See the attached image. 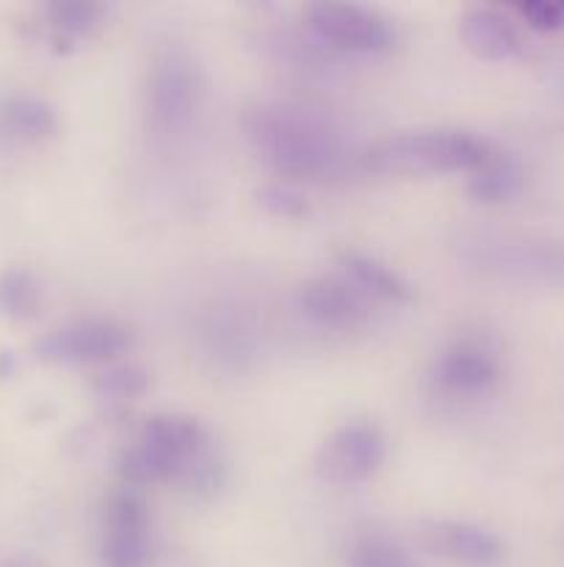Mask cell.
Listing matches in <instances>:
<instances>
[{"label":"cell","instance_id":"1","mask_svg":"<svg viewBox=\"0 0 564 567\" xmlns=\"http://www.w3.org/2000/svg\"><path fill=\"white\" fill-rule=\"evenodd\" d=\"M119 474L127 485L177 482L199 498L216 496L224 468L199 421L188 415H153L125 452Z\"/></svg>","mask_w":564,"mask_h":567},{"label":"cell","instance_id":"2","mask_svg":"<svg viewBox=\"0 0 564 567\" xmlns=\"http://www.w3.org/2000/svg\"><path fill=\"white\" fill-rule=\"evenodd\" d=\"M241 125L252 147L282 175H321L337 155L335 136L321 122L285 105L247 109Z\"/></svg>","mask_w":564,"mask_h":567},{"label":"cell","instance_id":"3","mask_svg":"<svg viewBox=\"0 0 564 567\" xmlns=\"http://www.w3.org/2000/svg\"><path fill=\"white\" fill-rule=\"evenodd\" d=\"M492 155L481 138L462 131H407L365 150V164L382 175H446L473 172Z\"/></svg>","mask_w":564,"mask_h":567},{"label":"cell","instance_id":"4","mask_svg":"<svg viewBox=\"0 0 564 567\" xmlns=\"http://www.w3.org/2000/svg\"><path fill=\"white\" fill-rule=\"evenodd\" d=\"M202 103V72L191 50L182 44H160L147 72L144 111L155 136H180L191 127Z\"/></svg>","mask_w":564,"mask_h":567},{"label":"cell","instance_id":"5","mask_svg":"<svg viewBox=\"0 0 564 567\" xmlns=\"http://www.w3.org/2000/svg\"><path fill=\"white\" fill-rule=\"evenodd\" d=\"M127 347L130 336L125 327L108 319H81L50 330L48 336L39 338L33 352L44 363L92 365L119 358Z\"/></svg>","mask_w":564,"mask_h":567},{"label":"cell","instance_id":"6","mask_svg":"<svg viewBox=\"0 0 564 567\" xmlns=\"http://www.w3.org/2000/svg\"><path fill=\"white\" fill-rule=\"evenodd\" d=\"M100 557H103V567H153L147 504L127 485L105 504Z\"/></svg>","mask_w":564,"mask_h":567},{"label":"cell","instance_id":"7","mask_svg":"<svg viewBox=\"0 0 564 567\" xmlns=\"http://www.w3.org/2000/svg\"><path fill=\"white\" fill-rule=\"evenodd\" d=\"M385 437L374 424L348 421L326 437L315 465H318V474L335 485H357L379 471V465L385 463Z\"/></svg>","mask_w":564,"mask_h":567},{"label":"cell","instance_id":"8","mask_svg":"<svg viewBox=\"0 0 564 567\" xmlns=\"http://www.w3.org/2000/svg\"><path fill=\"white\" fill-rule=\"evenodd\" d=\"M307 14L321 39L354 53H379L396 39V31L379 11L357 3H315Z\"/></svg>","mask_w":564,"mask_h":567},{"label":"cell","instance_id":"9","mask_svg":"<svg viewBox=\"0 0 564 567\" xmlns=\"http://www.w3.org/2000/svg\"><path fill=\"white\" fill-rule=\"evenodd\" d=\"M501 377V358L484 336H462L448 343L435 363V380L457 396L487 393Z\"/></svg>","mask_w":564,"mask_h":567},{"label":"cell","instance_id":"10","mask_svg":"<svg viewBox=\"0 0 564 567\" xmlns=\"http://www.w3.org/2000/svg\"><path fill=\"white\" fill-rule=\"evenodd\" d=\"M304 316L326 330H357L368 321V297L348 277H315L299 293Z\"/></svg>","mask_w":564,"mask_h":567},{"label":"cell","instance_id":"11","mask_svg":"<svg viewBox=\"0 0 564 567\" xmlns=\"http://www.w3.org/2000/svg\"><path fill=\"white\" fill-rule=\"evenodd\" d=\"M420 540L431 554L470 567L495 565L503 557V543L495 532L464 520H431L420 529Z\"/></svg>","mask_w":564,"mask_h":567},{"label":"cell","instance_id":"12","mask_svg":"<svg viewBox=\"0 0 564 567\" xmlns=\"http://www.w3.org/2000/svg\"><path fill=\"white\" fill-rule=\"evenodd\" d=\"M462 42L476 59L503 61L512 59L520 50V31L503 11L490 9V6H476L462 14L459 22Z\"/></svg>","mask_w":564,"mask_h":567},{"label":"cell","instance_id":"13","mask_svg":"<svg viewBox=\"0 0 564 567\" xmlns=\"http://www.w3.org/2000/svg\"><path fill=\"white\" fill-rule=\"evenodd\" d=\"M59 127L53 105L33 94H9L0 100V136L9 142H42Z\"/></svg>","mask_w":564,"mask_h":567},{"label":"cell","instance_id":"14","mask_svg":"<svg viewBox=\"0 0 564 567\" xmlns=\"http://www.w3.org/2000/svg\"><path fill=\"white\" fill-rule=\"evenodd\" d=\"M341 266L343 271H346L348 280H352L365 297L385 299V302H409V299L415 297L412 286H409L398 271H393L390 266L370 258V255L346 249V252H341Z\"/></svg>","mask_w":564,"mask_h":567},{"label":"cell","instance_id":"15","mask_svg":"<svg viewBox=\"0 0 564 567\" xmlns=\"http://www.w3.org/2000/svg\"><path fill=\"white\" fill-rule=\"evenodd\" d=\"M523 186V169L512 155L492 153L479 169L470 172L468 194L476 203H506Z\"/></svg>","mask_w":564,"mask_h":567},{"label":"cell","instance_id":"16","mask_svg":"<svg viewBox=\"0 0 564 567\" xmlns=\"http://www.w3.org/2000/svg\"><path fill=\"white\" fill-rule=\"evenodd\" d=\"M42 302V286L25 269L0 271V313L11 321L31 319Z\"/></svg>","mask_w":564,"mask_h":567},{"label":"cell","instance_id":"17","mask_svg":"<svg viewBox=\"0 0 564 567\" xmlns=\"http://www.w3.org/2000/svg\"><path fill=\"white\" fill-rule=\"evenodd\" d=\"M44 14H48L55 37L81 39L97 28L103 9L97 3H88V0H61V3H50Z\"/></svg>","mask_w":564,"mask_h":567},{"label":"cell","instance_id":"18","mask_svg":"<svg viewBox=\"0 0 564 567\" xmlns=\"http://www.w3.org/2000/svg\"><path fill=\"white\" fill-rule=\"evenodd\" d=\"M346 567H418L412 554L390 537H359L346 554Z\"/></svg>","mask_w":564,"mask_h":567},{"label":"cell","instance_id":"19","mask_svg":"<svg viewBox=\"0 0 564 567\" xmlns=\"http://www.w3.org/2000/svg\"><path fill=\"white\" fill-rule=\"evenodd\" d=\"M258 203L263 205L269 214L274 216H285V219H299L310 210L307 199L296 192V188L285 186V183H269V186L258 188Z\"/></svg>","mask_w":564,"mask_h":567},{"label":"cell","instance_id":"20","mask_svg":"<svg viewBox=\"0 0 564 567\" xmlns=\"http://www.w3.org/2000/svg\"><path fill=\"white\" fill-rule=\"evenodd\" d=\"M520 17H523L531 28H536V31L542 33L562 31L564 0H531V3L520 6Z\"/></svg>","mask_w":564,"mask_h":567},{"label":"cell","instance_id":"21","mask_svg":"<svg viewBox=\"0 0 564 567\" xmlns=\"http://www.w3.org/2000/svg\"><path fill=\"white\" fill-rule=\"evenodd\" d=\"M147 385V374L136 365H119V369H108L100 380V388L114 396H133Z\"/></svg>","mask_w":564,"mask_h":567}]
</instances>
